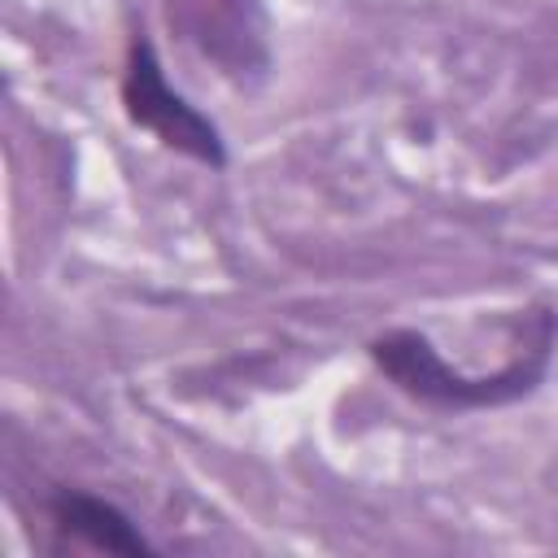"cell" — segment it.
<instances>
[{
	"label": "cell",
	"instance_id": "3",
	"mask_svg": "<svg viewBox=\"0 0 558 558\" xmlns=\"http://www.w3.org/2000/svg\"><path fill=\"white\" fill-rule=\"evenodd\" d=\"M52 519L61 532H74L105 554H153V545L140 536V527L113 501H100L92 493H57Z\"/></svg>",
	"mask_w": 558,
	"mask_h": 558
},
{
	"label": "cell",
	"instance_id": "2",
	"mask_svg": "<svg viewBox=\"0 0 558 558\" xmlns=\"http://www.w3.org/2000/svg\"><path fill=\"white\" fill-rule=\"evenodd\" d=\"M122 100H126V113L135 126L153 131L161 144L205 161V166H222L227 161V148L218 140V126L192 109L161 74V61L153 52L148 39H135L131 44V57H126V74H122Z\"/></svg>",
	"mask_w": 558,
	"mask_h": 558
},
{
	"label": "cell",
	"instance_id": "1",
	"mask_svg": "<svg viewBox=\"0 0 558 558\" xmlns=\"http://www.w3.org/2000/svg\"><path fill=\"white\" fill-rule=\"evenodd\" d=\"M371 357L375 366L414 401H427V405H440V410H480V405H501V401H514L523 392L536 388V379L545 375V362L549 353H536L527 366H510L501 375H462L453 371L427 336L418 331H384L371 340Z\"/></svg>",
	"mask_w": 558,
	"mask_h": 558
}]
</instances>
